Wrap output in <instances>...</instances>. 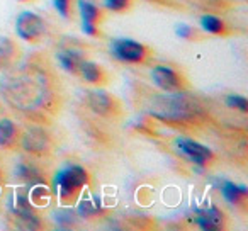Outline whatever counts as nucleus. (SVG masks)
Masks as SVG:
<instances>
[{
    "mask_svg": "<svg viewBox=\"0 0 248 231\" xmlns=\"http://www.w3.org/2000/svg\"><path fill=\"white\" fill-rule=\"evenodd\" d=\"M226 104L233 109H238L240 112H247L248 110V100L243 95H228Z\"/></svg>",
    "mask_w": 248,
    "mask_h": 231,
    "instance_id": "aec40b11",
    "label": "nucleus"
},
{
    "mask_svg": "<svg viewBox=\"0 0 248 231\" xmlns=\"http://www.w3.org/2000/svg\"><path fill=\"white\" fill-rule=\"evenodd\" d=\"M152 114L155 118L169 123L192 121L201 114L199 104L186 93L172 92V95L158 97L152 106Z\"/></svg>",
    "mask_w": 248,
    "mask_h": 231,
    "instance_id": "f257e3e1",
    "label": "nucleus"
},
{
    "mask_svg": "<svg viewBox=\"0 0 248 231\" xmlns=\"http://www.w3.org/2000/svg\"><path fill=\"white\" fill-rule=\"evenodd\" d=\"M53 184H55L56 194L60 199L68 202V200L75 199L80 194V190L89 184V173L80 165L66 167V169L58 170Z\"/></svg>",
    "mask_w": 248,
    "mask_h": 231,
    "instance_id": "f03ea898",
    "label": "nucleus"
},
{
    "mask_svg": "<svg viewBox=\"0 0 248 231\" xmlns=\"http://www.w3.org/2000/svg\"><path fill=\"white\" fill-rule=\"evenodd\" d=\"M56 58H58L60 66H62L65 72L77 73L78 72L80 63H82V60H83V55H82V51L72 48V46H70V48L65 46V48H62L58 53H56Z\"/></svg>",
    "mask_w": 248,
    "mask_h": 231,
    "instance_id": "9b49d317",
    "label": "nucleus"
},
{
    "mask_svg": "<svg viewBox=\"0 0 248 231\" xmlns=\"http://www.w3.org/2000/svg\"><path fill=\"white\" fill-rule=\"evenodd\" d=\"M22 145L28 152L31 153H41L46 150L48 146V138H46L45 131L41 129H29L24 135V139H22Z\"/></svg>",
    "mask_w": 248,
    "mask_h": 231,
    "instance_id": "f8f14e48",
    "label": "nucleus"
},
{
    "mask_svg": "<svg viewBox=\"0 0 248 231\" xmlns=\"http://www.w3.org/2000/svg\"><path fill=\"white\" fill-rule=\"evenodd\" d=\"M17 136V128L7 118L0 119V146H11L16 141Z\"/></svg>",
    "mask_w": 248,
    "mask_h": 231,
    "instance_id": "2eb2a0df",
    "label": "nucleus"
},
{
    "mask_svg": "<svg viewBox=\"0 0 248 231\" xmlns=\"http://www.w3.org/2000/svg\"><path fill=\"white\" fill-rule=\"evenodd\" d=\"M78 11L83 32L89 36H97V21L100 17L99 7L93 4V0H78Z\"/></svg>",
    "mask_w": 248,
    "mask_h": 231,
    "instance_id": "1a4fd4ad",
    "label": "nucleus"
},
{
    "mask_svg": "<svg viewBox=\"0 0 248 231\" xmlns=\"http://www.w3.org/2000/svg\"><path fill=\"white\" fill-rule=\"evenodd\" d=\"M9 211L16 216V224L22 230H38V228H41L39 226L41 219L32 211L31 197H28V194L16 190L9 197Z\"/></svg>",
    "mask_w": 248,
    "mask_h": 231,
    "instance_id": "7ed1b4c3",
    "label": "nucleus"
},
{
    "mask_svg": "<svg viewBox=\"0 0 248 231\" xmlns=\"http://www.w3.org/2000/svg\"><path fill=\"white\" fill-rule=\"evenodd\" d=\"M77 73L89 83H99L100 78H102V70L99 68V65L90 62V60H85V58L82 60V63H80V66H78V72Z\"/></svg>",
    "mask_w": 248,
    "mask_h": 231,
    "instance_id": "4468645a",
    "label": "nucleus"
},
{
    "mask_svg": "<svg viewBox=\"0 0 248 231\" xmlns=\"http://www.w3.org/2000/svg\"><path fill=\"white\" fill-rule=\"evenodd\" d=\"M110 53L114 58L123 63H141L146 56L145 46L128 38L116 39L110 45Z\"/></svg>",
    "mask_w": 248,
    "mask_h": 231,
    "instance_id": "39448f33",
    "label": "nucleus"
},
{
    "mask_svg": "<svg viewBox=\"0 0 248 231\" xmlns=\"http://www.w3.org/2000/svg\"><path fill=\"white\" fill-rule=\"evenodd\" d=\"M152 80L156 87H160V89L169 93L182 90V80H180L179 73L170 68V66H155L152 70Z\"/></svg>",
    "mask_w": 248,
    "mask_h": 231,
    "instance_id": "0eeeda50",
    "label": "nucleus"
},
{
    "mask_svg": "<svg viewBox=\"0 0 248 231\" xmlns=\"http://www.w3.org/2000/svg\"><path fill=\"white\" fill-rule=\"evenodd\" d=\"M87 102H89L90 109L95 114H100V116H110V114L114 112V99L109 93L100 89H95V90H92V92H89Z\"/></svg>",
    "mask_w": 248,
    "mask_h": 231,
    "instance_id": "9d476101",
    "label": "nucleus"
},
{
    "mask_svg": "<svg viewBox=\"0 0 248 231\" xmlns=\"http://www.w3.org/2000/svg\"><path fill=\"white\" fill-rule=\"evenodd\" d=\"M221 194L230 204H238L247 197L248 189L245 185H238L233 182H223L221 184Z\"/></svg>",
    "mask_w": 248,
    "mask_h": 231,
    "instance_id": "ddd939ff",
    "label": "nucleus"
},
{
    "mask_svg": "<svg viewBox=\"0 0 248 231\" xmlns=\"http://www.w3.org/2000/svg\"><path fill=\"white\" fill-rule=\"evenodd\" d=\"M70 2H72V0H53L56 12H58L62 17H68V14H70Z\"/></svg>",
    "mask_w": 248,
    "mask_h": 231,
    "instance_id": "4be33fe9",
    "label": "nucleus"
},
{
    "mask_svg": "<svg viewBox=\"0 0 248 231\" xmlns=\"http://www.w3.org/2000/svg\"><path fill=\"white\" fill-rule=\"evenodd\" d=\"M201 26H202L204 31L211 32V34H221L224 31V24L219 17L216 15H204L201 19Z\"/></svg>",
    "mask_w": 248,
    "mask_h": 231,
    "instance_id": "a211bd4d",
    "label": "nucleus"
},
{
    "mask_svg": "<svg viewBox=\"0 0 248 231\" xmlns=\"http://www.w3.org/2000/svg\"><path fill=\"white\" fill-rule=\"evenodd\" d=\"M175 31H177V34H179L180 38H186V39L194 38V34H196V29H194L192 26H189V24H179L175 28Z\"/></svg>",
    "mask_w": 248,
    "mask_h": 231,
    "instance_id": "5701e85b",
    "label": "nucleus"
},
{
    "mask_svg": "<svg viewBox=\"0 0 248 231\" xmlns=\"http://www.w3.org/2000/svg\"><path fill=\"white\" fill-rule=\"evenodd\" d=\"M16 32L24 41H38L46 32L45 21H43L41 15L34 14L31 11H26L22 14H19L17 21H16Z\"/></svg>",
    "mask_w": 248,
    "mask_h": 231,
    "instance_id": "20e7f679",
    "label": "nucleus"
},
{
    "mask_svg": "<svg viewBox=\"0 0 248 231\" xmlns=\"http://www.w3.org/2000/svg\"><path fill=\"white\" fill-rule=\"evenodd\" d=\"M19 2H26V0H19Z\"/></svg>",
    "mask_w": 248,
    "mask_h": 231,
    "instance_id": "b1692460",
    "label": "nucleus"
},
{
    "mask_svg": "<svg viewBox=\"0 0 248 231\" xmlns=\"http://www.w3.org/2000/svg\"><path fill=\"white\" fill-rule=\"evenodd\" d=\"M177 148H179V152L182 153L187 160H190V162L197 167H206L207 163L213 160V152H211L207 146L194 141V139L179 138L177 139Z\"/></svg>",
    "mask_w": 248,
    "mask_h": 231,
    "instance_id": "423d86ee",
    "label": "nucleus"
},
{
    "mask_svg": "<svg viewBox=\"0 0 248 231\" xmlns=\"http://www.w3.org/2000/svg\"><path fill=\"white\" fill-rule=\"evenodd\" d=\"M196 224L202 231H217L223 230L224 216L216 206H207L196 209Z\"/></svg>",
    "mask_w": 248,
    "mask_h": 231,
    "instance_id": "6e6552de",
    "label": "nucleus"
},
{
    "mask_svg": "<svg viewBox=\"0 0 248 231\" xmlns=\"http://www.w3.org/2000/svg\"><path fill=\"white\" fill-rule=\"evenodd\" d=\"M104 5H106L109 11L119 12L129 5V0H104Z\"/></svg>",
    "mask_w": 248,
    "mask_h": 231,
    "instance_id": "412c9836",
    "label": "nucleus"
},
{
    "mask_svg": "<svg viewBox=\"0 0 248 231\" xmlns=\"http://www.w3.org/2000/svg\"><path fill=\"white\" fill-rule=\"evenodd\" d=\"M55 221L60 228H72L77 223V214L72 209H56Z\"/></svg>",
    "mask_w": 248,
    "mask_h": 231,
    "instance_id": "6ab92c4d",
    "label": "nucleus"
},
{
    "mask_svg": "<svg viewBox=\"0 0 248 231\" xmlns=\"http://www.w3.org/2000/svg\"><path fill=\"white\" fill-rule=\"evenodd\" d=\"M16 56V45L9 38H0V68L12 63Z\"/></svg>",
    "mask_w": 248,
    "mask_h": 231,
    "instance_id": "dca6fc26",
    "label": "nucleus"
},
{
    "mask_svg": "<svg viewBox=\"0 0 248 231\" xmlns=\"http://www.w3.org/2000/svg\"><path fill=\"white\" fill-rule=\"evenodd\" d=\"M100 213V202L97 197H87V199L80 200L78 206V214L83 217H90L95 216V214Z\"/></svg>",
    "mask_w": 248,
    "mask_h": 231,
    "instance_id": "f3484780",
    "label": "nucleus"
}]
</instances>
